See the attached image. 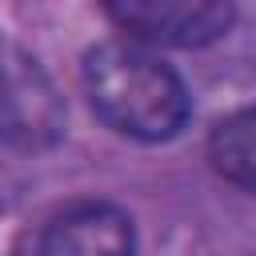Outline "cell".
Segmentation results:
<instances>
[{
	"label": "cell",
	"mask_w": 256,
	"mask_h": 256,
	"mask_svg": "<svg viewBox=\"0 0 256 256\" xmlns=\"http://www.w3.org/2000/svg\"><path fill=\"white\" fill-rule=\"evenodd\" d=\"M80 84L88 108L124 140L164 144L184 132L192 96L184 76L136 40H100L84 52Z\"/></svg>",
	"instance_id": "1"
},
{
	"label": "cell",
	"mask_w": 256,
	"mask_h": 256,
	"mask_svg": "<svg viewBox=\"0 0 256 256\" xmlns=\"http://www.w3.org/2000/svg\"><path fill=\"white\" fill-rule=\"evenodd\" d=\"M68 128V108L48 68L0 32V140L12 148H52Z\"/></svg>",
	"instance_id": "2"
},
{
	"label": "cell",
	"mask_w": 256,
	"mask_h": 256,
	"mask_svg": "<svg viewBox=\"0 0 256 256\" xmlns=\"http://www.w3.org/2000/svg\"><path fill=\"white\" fill-rule=\"evenodd\" d=\"M104 16L128 32V40L152 48H204L232 32L236 4L228 0H112Z\"/></svg>",
	"instance_id": "3"
},
{
	"label": "cell",
	"mask_w": 256,
	"mask_h": 256,
	"mask_svg": "<svg viewBox=\"0 0 256 256\" xmlns=\"http://www.w3.org/2000/svg\"><path fill=\"white\" fill-rule=\"evenodd\" d=\"M24 256H136V224L112 200H72L36 224Z\"/></svg>",
	"instance_id": "4"
},
{
	"label": "cell",
	"mask_w": 256,
	"mask_h": 256,
	"mask_svg": "<svg viewBox=\"0 0 256 256\" xmlns=\"http://www.w3.org/2000/svg\"><path fill=\"white\" fill-rule=\"evenodd\" d=\"M208 164L228 184L256 192V104L236 108L208 132Z\"/></svg>",
	"instance_id": "5"
}]
</instances>
